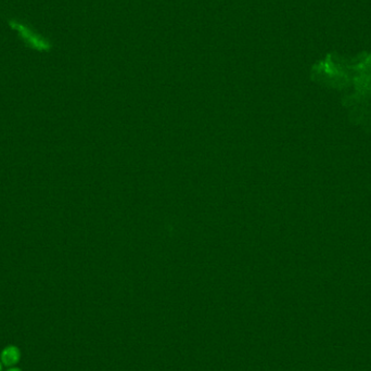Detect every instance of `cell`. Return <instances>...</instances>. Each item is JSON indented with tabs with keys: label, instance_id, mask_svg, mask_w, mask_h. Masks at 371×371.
<instances>
[{
	"label": "cell",
	"instance_id": "cell-1",
	"mask_svg": "<svg viewBox=\"0 0 371 371\" xmlns=\"http://www.w3.org/2000/svg\"><path fill=\"white\" fill-rule=\"evenodd\" d=\"M11 24H12L11 26L13 28H15V30H17L18 32L21 33V35L24 38V41L32 44V46L34 47V48H36L38 50H47L49 48L48 45H47L46 43H44L42 40H40V38H37L34 35H32V33L28 32L27 28L24 27L23 25L18 24V23H11Z\"/></svg>",
	"mask_w": 371,
	"mask_h": 371
},
{
	"label": "cell",
	"instance_id": "cell-2",
	"mask_svg": "<svg viewBox=\"0 0 371 371\" xmlns=\"http://www.w3.org/2000/svg\"><path fill=\"white\" fill-rule=\"evenodd\" d=\"M20 357H21L20 349L13 345L7 346L2 352V361H3V364L6 366L15 365L17 361L20 360Z\"/></svg>",
	"mask_w": 371,
	"mask_h": 371
},
{
	"label": "cell",
	"instance_id": "cell-3",
	"mask_svg": "<svg viewBox=\"0 0 371 371\" xmlns=\"http://www.w3.org/2000/svg\"><path fill=\"white\" fill-rule=\"evenodd\" d=\"M8 371H22V370L18 369V368H11V369H9Z\"/></svg>",
	"mask_w": 371,
	"mask_h": 371
},
{
	"label": "cell",
	"instance_id": "cell-4",
	"mask_svg": "<svg viewBox=\"0 0 371 371\" xmlns=\"http://www.w3.org/2000/svg\"><path fill=\"white\" fill-rule=\"evenodd\" d=\"M3 370V367H2V365H0V371H2Z\"/></svg>",
	"mask_w": 371,
	"mask_h": 371
}]
</instances>
